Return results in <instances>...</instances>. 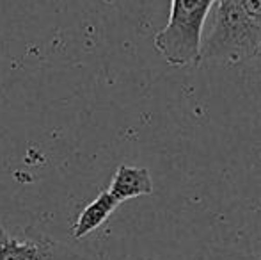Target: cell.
Here are the masks:
<instances>
[{
  "label": "cell",
  "instance_id": "cell-1",
  "mask_svg": "<svg viewBox=\"0 0 261 260\" xmlns=\"http://www.w3.org/2000/svg\"><path fill=\"white\" fill-rule=\"evenodd\" d=\"M215 4L217 0H171L167 25L153 39L165 63L176 68L201 63L204 23Z\"/></svg>",
  "mask_w": 261,
  "mask_h": 260
},
{
  "label": "cell",
  "instance_id": "cell-7",
  "mask_svg": "<svg viewBox=\"0 0 261 260\" xmlns=\"http://www.w3.org/2000/svg\"><path fill=\"white\" fill-rule=\"evenodd\" d=\"M126 260H151V258H141V257H130V258H126Z\"/></svg>",
  "mask_w": 261,
  "mask_h": 260
},
{
  "label": "cell",
  "instance_id": "cell-6",
  "mask_svg": "<svg viewBox=\"0 0 261 260\" xmlns=\"http://www.w3.org/2000/svg\"><path fill=\"white\" fill-rule=\"evenodd\" d=\"M261 31V0H229Z\"/></svg>",
  "mask_w": 261,
  "mask_h": 260
},
{
  "label": "cell",
  "instance_id": "cell-2",
  "mask_svg": "<svg viewBox=\"0 0 261 260\" xmlns=\"http://www.w3.org/2000/svg\"><path fill=\"white\" fill-rule=\"evenodd\" d=\"M0 260H86L45 233L11 232L0 221Z\"/></svg>",
  "mask_w": 261,
  "mask_h": 260
},
{
  "label": "cell",
  "instance_id": "cell-4",
  "mask_svg": "<svg viewBox=\"0 0 261 260\" xmlns=\"http://www.w3.org/2000/svg\"><path fill=\"white\" fill-rule=\"evenodd\" d=\"M121 201L117 200L109 189L101 191L100 195L94 198L91 203L84 207V210L79 214L75 225H73V237L75 239H84V237L91 235L94 230H98L101 225H105L107 219L114 214Z\"/></svg>",
  "mask_w": 261,
  "mask_h": 260
},
{
  "label": "cell",
  "instance_id": "cell-8",
  "mask_svg": "<svg viewBox=\"0 0 261 260\" xmlns=\"http://www.w3.org/2000/svg\"><path fill=\"white\" fill-rule=\"evenodd\" d=\"M151 260H153V258H151Z\"/></svg>",
  "mask_w": 261,
  "mask_h": 260
},
{
  "label": "cell",
  "instance_id": "cell-5",
  "mask_svg": "<svg viewBox=\"0 0 261 260\" xmlns=\"http://www.w3.org/2000/svg\"><path fill=\"white\" fill-rule=\"evenodd\" d=\"M192 260H261V251H242L210 244L201 248Z\"/></svg>",
  "mask_w": 261,
  "mask_h": 260
},
{
  "label": "cell",
  "instance_id": "cell-3",
  "mask_svg": "<svg viewBox=\"0 0 261 260\" xmlns=\"http://www.w3.org/2000/svg\"><path fill=\"white\" fill-rule=\"evenodd\" d=\"M109 191L117 200L123 201L134 200L139 196L153 195V180L148 168L130 166V164H121L110 180Z\"/></svg>",
  "mask_w": 261,
  "mask_h": 260
}]
</instances>
